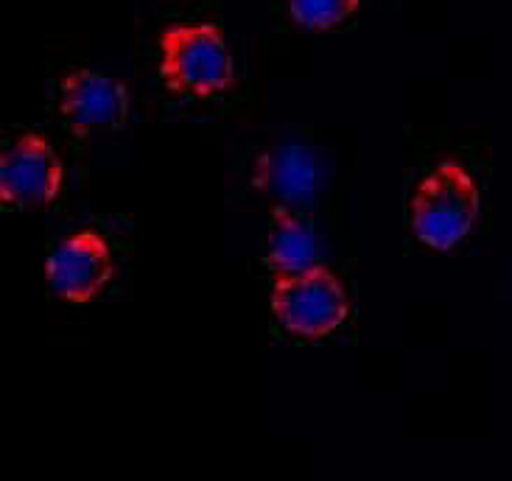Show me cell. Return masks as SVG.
<instances>
[{
    "label": "cell",
    "mask_w": 512,
    "mask_h": 481,
    "mask_svg": "<svg viewBox=\"0 0 512 481\" xmlns=\"http://www.w3.org/2000/svg\"><path fill=\"white\" fill-rule=\"evenodd\" d=\"M51 107L73 138L118 132L129 121V90L96 68H70L59 73Z\"/></svg>",
    "instance_id": "obj_4"
},
{
    "label": "cell",
    "mask_w": 512,
    "mask_h": 481,
    "mask_svg": "<svg viewBox=\"0 0 512 481\" xmlns=\"http://www.w3.org/2000/svg\"><path fill=\"white\" fill-rule=\"evenodd\" d=\"M247 174L252 191L261 193L272 205L305 210L317 199V160L300 143L266 146L252 157Z\"/></svg>",
    "instance_id": "obj_7"
},
{
    "label": "cell",
    "mask_w": 512,
    "mask_h": 481,
    "mask_svg": "<svg viewBox=\"0 0 512 481\" xmlns=\"http://www.w3.org/2000/svg\"><path fill=\"white\" fill-rule=\"evenodd\" d=\"M157 79L182 101L222 98L236 84V59L216 20H171L157 34Z\"/></svg>",
    "instance_id": "obj_1"
},
{
    "label": "cell",
    "mask_w": 512,
    "mask_h": 481,
    "mask_svg": "<svg viewBox=\"0 0 512 481\" xmlns=\"http://www.w3.org/2000/svg\"><path fill=\"white\" fill-rule=\"evenodd\" d=\"M45 277L59 300L70 305L93 303L115 277V252L107 235L84 227L56 241L45 261Z\"/></svg>",
    "instance_id": "obj_5"
},
{
    "label": "cell",
    "mask_w": 512,
    "mask_h": 481,
    "mask_svg": "<svg viewBox=\"0 0 512 481\" xmlns=\"http://www.w3.org/2000/svg\"><path fill=\"white\" fill-rule=\"evenodd\" d=\"M263 261L272 275H294L319 263V241L305 210L272 205Z\"/></svg>",
    "instance_id": "obj_8"
},
{
    "label": "cell",
    "mask_w": 512,
    "mask_h": 481,
    "mask_svg": "<svg viewBox=\"0 0 512 481\" xmlns=\"http://www.w3.org/2000/svg\"><path fill=\"white\" fill-rule=\"evenodd\" d=\"M65 168L37 132H20L0 152V199L9 207H40L59 199Z\"/></svg>",
    "instance_id": "obj_6"
},
{
    "label": "cell",
    "mask_w": 512,
    "mask_h": 481,
    "mask_svg": "<svg viewBox=\"0 0 512 481\" xmlns=\"http://www.w3.org/2000/svg\"><path fill=\"white\" fill-rule=\"evenodd\" d=\"M482 210L476 179L457 160H440L417 179L409 193V230L426 247L448 252L462 244Z\"/></svg>",
    "instance_id": "obj_2"
},
{
    "label": "cell",
    "mask_w": 512,
    "mask_h": 481,
    "mask_svg": "<svg viewBox=\"0 0 512 481\" xmlns=\"http://www.w3.org/2000/svg\"><path fill=\"white\" fill-rule=\"evenodd\" d=\"M269 311L280 328L297 339H325L350 317L345 283L328 266H311L294 275H275Z\"/></svg>",
    "instance_id": "obj_3"
},
{
    "label": "cell",
    "mask_w": 512,
    "mask_h": 481,
    "mask_svg": "<svg viewBox=\"0 0 512 481\" xmlns=\"http://www.w3.org/2000/svg\"><path fill=\"white\" fill-rule=\"evenodd\" d=\"M361 0H286V12L300 28L331 31L359 12Z\"/></svg>",
    "instance_id": "obj_9"
}]
</instances>
